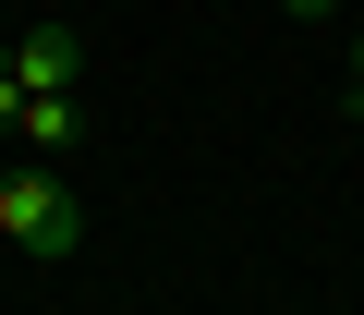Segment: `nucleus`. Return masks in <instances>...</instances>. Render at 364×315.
<instances>
[{"label": "nucleus", "mask_w": 364, "mask_h": 315, "mask_svg": "<svg viewBox=\"0 0 364 315\" xmlns=\"http://www.w3.org/2000/svg\"><path fill=\"white\" fill-rule=\"evenodd\" d=\"M0 133H25V145H37V158H61V145H73V133H85V121H73V97H25V85H13V73H0Z\"/></svg>", "instance_id": "nucleus-3"}, {"label": "nucleus", "mask_w": 364, "mask_h": 315, "mask_svg": "<svg viewBox=\"0 0 364 315\" xmlns=\"http://www.w3.org/2000/svg\"><path fill=\"white\" fill-rule=\"evenodd\" d=\"M352 121H364V49H352Z\"/></svg>", "instance_id": "nucleus-4"}, {"label": "nucleus", "mask_w": 364, "mask_h": 315, "mask_svg": "<svg viewBox=\"0 0 364 315\" xmlns=\"http://www.w3.org/2000/svg\"><path fill=\"white\" fill-rule=\"evenodd\" d=\"M73 61H85V49H73V25H25L0 73H13L25 97H73Z\"/></svg>", "instance_id": "nucleus-2"}, {"label": "nucleus", "mask_w": 364, "mask_h": 315, "mask_svg": "<svg viewBox=\"0 0 364 315\" xmlns=\"http://www.w3.org/2000/svg\"><path fill=\"white\" fill-rule=\"evenodd\" d=\"M291 13H316V0H291Z\"/></svg>", "instance_id": "nucleus-5"}, {"label": "nucleus", "mask_w": 364, "mask_h": 315, "mask_svg": "<svg viewBox=\"0 0 364 315\" xmlns=\"http://www.w3.org/2000/svg\"><path fill=\"white\" fill-rule=\"evenodd\" d=\"M0 243H25V255H73L85 243V206L61 170H0Z\"/></svg>", "instance_id": "nucleus-1"}]
</instances>
